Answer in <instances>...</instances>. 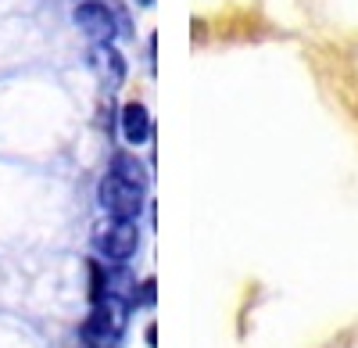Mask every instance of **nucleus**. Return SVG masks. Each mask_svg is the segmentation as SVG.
Masks as SVG:
<instances>
[{"instance_id": "6e6552de", "label": "nucleus", "mask_w": 358, "mask_h": 348, "mask_svg": "<svg viewBox=\"0 0 358 348\" xmlns=\"http://www.w3.org/2000/svg\"><path fill=\"white\" fill-rule=\"evenodd\" d=\"M140 287H143V291H140V298H136V305H140V302H143V305H151V302H155V280H143Z\"/></svg>"}, {"instance_id": "39448f33", "label": "nucleus", "mask_w": 358, "mask_h": 348, "mask_svg": "<svg viewBox=\"0 0 358 348\" xmlns=\"http://www.w3.org/2000/svg\"><path fill=\"white\" fill-rule=\"evenodd\" d=\"M122 137L133 144V148H140V144L151 137V111H147L140 101H129L122 108Z\"/></svg>"}, {"instance_id": "20e7f679", "label": "nucleus", "mask_w": 358, "mask_h": 348, "mask_svg": "<svg viewBox=\"0 0 358 348\" xmlns=\"http://www.w3.org/2000/svg\"><path fill=\"white\" fill-rule=\"evenodd\" d=\"M76 25L90 40L97 43H111L118 36V18H115V8L111 4H101V0H83L76 8Z\"/></svg>"}, {"instance_id": "9d476101", "label": "nucleus", "mask_w": 358, "mask_h": 348, "mask_svg": "<svg viewBox=\"0 0 358 348\" xmlns=\"http://www.w3.org/2000/svg\"><path fill=\"white\" fill-rule=\"evenodd\" d=\"M136 4H143V8H151V4H155V0H136Z\"/></svg>"}, {"instance_id": "423d86ee", "label": "nucleus", "mask_w": 358, "mask_h": 348, "mask_svg": "<svg viewBox=\"0 0 358 348\" xmlns=\"http://www.w3.org/2000/svg\"><path fill=\"white\" fill-rule=\"evenodd\" d=\"M108 172H115V176H122V180H129V183H136V187H147V172H143V165L136 162V155H129V151H118L115 158H111V169Z\"/></svg>"}, {"instance_id": "f03ea898", "label": "nucleus", "mask_w": 358, "mask_h": 348, "mask_svg": "<svg viewBox=\"0 0 358 348\" xmlns=\"http://www.w3.org/2000/svg\"><path fill=\"white\" fill-rule=\"evenodd\" d=\"M94 244H97L101 255H108V263H126V258H133L136 248H140L136 219H111V223L97 226Z\"/></svg>"}, {"instance_id": "1a4fd4ad", "label": "nucleus", "mask_w": 358, "mask_h": 348, "mask_svg": "<svg viewBox=\"0 0 358 348\" xmlns=\"http://www.w3.org/2000/svg\"><path fill=\"white\" fill-rule=\"evenodd\" d=\"M143 337H147V344H151V348H155V341H158V330H155V323H151V327H147V334H143Z\"/></svg>"}, {"instance_id": "0eeeda50", "label": "nucleus", "mask_w": 358, "mask_h": 348, "mask_svg": "<svg viewBox=\"0 0 358 348\" xmlns=\"http://www.w3.org/2000/svg\"><path fill=\"white\" fill-rule=\"evenodd\" d=\"M97 65H101L104 76L111 72V86H118V83L126 79V62H122V54H118L111 43H101L97 47Z\"/></svg>"}, {"instance_id": "f257e3e1", "label": "nucleus", "mask_w": 358, "mask_h": 348, "mask_svg": "<svg viewBox=\"0 0 358 348\" xmlns=\"http://www.w3.org/2000/svg\"><path fill=\"white\" fill-rule=\"evenodd\" d=\"M133 302L118 298V295H104L101 302H94V312L86 316L83 323V341L86 348H115L122 341V330H126V312H129Z\"/></svg>"}, {"instance_id": "7ed1b4c3", "label": "nucleus", "mask_w": 358, "mask_h": 348, "mask_svg": "<svg viewBox=\"0 0 358 348\" xmlns=\"http://www.w3.org/2000/svg\"><path fill=\"white\" fill-rule=\"evenodd\" d=\"M101 205L111 219H136L143 212V187L108 172L101 180Z\"/></svg>"}]
</instances>
